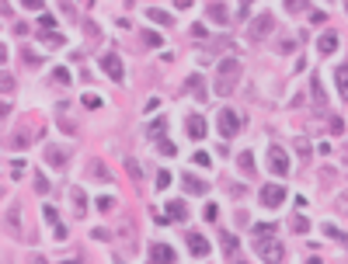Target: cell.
Segmentation results:
<instances>
[{"instance_id": "obj_14", "label": "cell", "mask_w": 348, "mask_h": 264, "mask_svg": "<svg viewBox=\"0 0 348 264\" xmlns=\"http://www.w3.org/2000/svg\"><path fill=\"white\" fill-rule=\"evenodd\" d=\"M46 160H49V167H63V164H67V150L49 146V150H46Z\"/></svg>"}, {"instance_id": "obj_11", "label": "cell", "mask_w": 348, "mask_h": 264, "mask_svg": "<svg viewBox=\"0 0 348 264\" xmlns=\"http://www.w3.org/2000/svg\"><path fill=\"white\" fill-rule=\"evenodd\" d=\"M188 250L195 254V258H206L209 254V240L202 233H188Z\"/></svg>"}, {"instance_id": "obj_22", "label": "cell", "mask_w": 348, "mask_h": 264, "mask_svg": "<svg viewBox=\"0 0 348 264\" xmlns=\"http://www.w3.org/2000/svg\"><path fill=\"white\" fill-rule=\"evenodd\" d=\"M164 129H167V122H164V118H157V122L150 126V136H153V139L160 142V139H164Z\"/></svg>"}, {"instance_id": "obj_7", "label": "cell", "mask_w": 348, "mask_h": 264, "mask_svg": "<svg viewBox=\"0 0 348 264\" xmlns=\"http://www.w3.org/2000/svg\"><path fill=\"white\" fill-rule=\"evenodd\" d=\"M206 18L212 21V24H230V10H226V4H209L206 7Z\"/></svg>"}, {"instance_id": "obj_41", "label": "cell", "mask_w": 348, "mask_h": 264, "mask_svg": "<svg viewBox=\"0 0 348 264\" xmlns=\"http://www.w3.org/2000/svg\"><path fill=\"white\" fill-rule=\"evenodd\" d=\"M331 132H345V122L341 118H331Z\"/></svg>"}, {"instance_id": "obj_15", "label": "cell", "mask_w": 348, "mask_h": 264, "mask_svg": "<svg viewBox=\"0 0 348 264\" xmlns=\"http://www.w3.org/2000/svg\"><path fill=\"white\" fill-rule=\"evenodd\" d=\"M181 184H185V192H188V195H206V181H199V178H192V174H185V181H181Z\"/></svg>"}, {"instance_id": "obj_20", "label": "cell", "mask_w": 348, "mask_h": 264, "mask_svg": "<svg viewBox=\"0 0 348 264\" xmlns=\"http://www.w3.org/2000/svg\"><path fill=\"white\" fill-rule=\"evenodd\" d=\"M70 198H73L77 216H84V212H87V198H84V192H80V188H70Z\"/></svg>"}, {"instance_id": "obj_18", "label": "cell", "mask_w": 348, "mask_h": 264, "mask_svg": "<svg viewBox=\"0 0 348 264\" xmlns=\"http://www.w3.org/2000/svg\"><path fill=\"white\" fill-rule=\"evenodd\" d=\"M188 136H192V139H202V136H206V122H202L199 115L188 118Z\"/></svg>"}, {"instance_id": "obj_43", "label": "cell", "mask_w": 348, "mask_h": 264, "mask_svg": "<svg viewBox=\"0 0 348 264\" xmlns=\"http://www.w3.org/2000/svg\"><path fill=\"white\" fill-rule=\"evenodd\" d=\"M63 264H80V261H77V258H67V261H63Z\"/></svg>"}, {"instance_id": "obj_25", "label": "cell", "mask_w": 348, "mask_h": 264, "mask_svg": "<svg viewBox=\"0 0 348 264\" xmlns=\"http://www.w3.org/2000/svg\"><path fill=\"white\" fill-rule=\"evenodd\" d=\"M32 139H35V132H21V136H14V139H11V146H18V150H21V146H28Z\"/></svg>"}, {"instance_id": "obj_4", "label": "cell", "mask_w": 348, "mask_h": 264, "mask_svg": "<svg viewBox=\"0 0 348 264\" xmlns=\"http://www.w3.org/2000/svg\"><path fill=\"white\" fill-rule=\"evenodd\" d=\"M237 132H240V115H237L233 108H223V112H219V136L230 139V136H237Z\"/></svg>"}, {"instance_id": "obj_29", "label": "cell", "mask_w": 348, "mask_h": 264, "mask_svg": "<svg viewBox=\"0 0 348 264\" xmlns=\"http://www.w3.org/2000/svg\"><path fill=\"white\" fill-rule=\"evenodd\" d=\"M292 230H296V233H306V230H310L306 216H292Z\"/></svg>"}, {"instance_id": "obj_6", "label": "cell", "mask_w": 348, "mask_h": 264, "mask_svg": "<svg viewBox=\"0 0 348 264\" xmlns=\"http://www.w3.org/2000/svg\"><path fill=\"white\" fill-rule=\"evenodd\" d=\"M268 156H272V170H275L278 178H282V174H289V156H285V150H282V146H272V150H268Z\"/></svg>"}, {"instance_id": "obj_35", "label": "cell", "mask_w": 348, "mask_h": 264, "mask_svg": "<svg viewBox=\"0 0 348 264\" xmlns=\"http://www.w3.org/2000/svg\"><path fill=\"white\" fill-rule=\"evenodd\" d=\"M49 188H53V184H49V181H46V178H42V174H39V178H35V192H39V195H46V192H49Z\"/></svg>"}, {"instance_id": "obj_37", "label": "cell", "mask_w": 348, "mask_h": 264, "mask_svg": "<svg viewBox=\"0 0 348 264\" xmlns=\"http://www.w3.org/2000/svg\"><path fill=\"white\" fill-rule=\"evenodd\" d=\"M195 164H202V167H209V153H206V150H199V153H195Z\"/></svg>"}, {"instance_id": "obj_34", "label": "cell", "mask_w": 348, "mask_h": 264, "mask_svg": "<svg viewBox=\"0 0 348 264\" xmlns=\"http://www.w3.org/2000/svg\"><path fill=\"white\" fill-rule=\"evenodd\" d=\"M296 150H299L303 160H310V142H306V139H296Z\"/></svg>"}, {"instance_id": "obj_44", "label": "cell", "mask_w": 348, "mask_h": 264, "mask_svg": "<svg viewBox=\"0 0 348 264\" xmlns=\"http://www.w3.org/2000/svg\"><path fill=\"white\" fill-rule=\"evenodd\" d=\"M306 264H320V261H317V258H310V261H306Z\"/></svg>"}, {"instance_id": "obj_23", "label": "cell", "mask_w": 348, "mask_h": 264, "mask_svg": "<svg viewBox=\"0 0 348 264\" xmlns=\"http://www.w3.org/2000/svg\"><path fill=\"white\" fill-rule=\"evenodd\" d=\"M150 18H153L157 24H171V14H167V10H157V7H150Z\"/></svg>"}, {"instance_id": "obj_38", "label": "cell", "mask_w": 348, "mask_h": 264, "mask_svg": "<svg viewBox=\"0 0 348 264\" xmlns=\"http://www.w3.org/2000/svg\"><path fill=\"white\" fill-rule=\"evenodd\" d=\"M247 10H251V7H247V4H240V7H237V21H247Z\"/></svg>"}, {"instance_id": "obj_8", "label": "cell", "mask_w": 348, "mask_h": 264, "mask_svg": "<svg viewBox=\"0 0 348 264\" xmlns=\"http://www.w3.org/2000/svg\"><path fill=\"white\" fill-rule=\"evenodd\" d=\"M150 261H160V264H174L178 261V254L167 247V244H153L150 247Z\"/></svg>"}, {"instance_id": "obj_24", "label": "cell", "mask_w": 348, "mask_h": 264, "mask_svg": "<svg viewBox=\"0 0 348 264\" xmlns=\"http://www.w3.org/2000/svg\"><path fill=\"white\" fill-rule=\"evenodd\" d=\"M42 42H46L49 49H60V46H63V35H60V32H49V35H46Z\"/></svg>"}, {"instance_id": "obj_5", "label": "cell", "mask_w": 348, "mask_h": 264, "mask_svg": "<svg viewBox=\"0 0 348 264\" xmlns=\"http://www.w3.org/2000/svg\"><path fill=\"white\" fill-rule=\"evenodd\" d=\"M261 202H265L268 208H278V205L285 202V188H282V184H265V188H261Z\"/></svg>"}, {"instance_id": "obj_10", "label": "cell", "mask_w": 348, "mask_h": 264, "mask_svg": "<svg viewBox=\"0 0 348 264\" xmlns=\"http://www.w3.org/2000/svg\"><path fill=\"white\" fill-rule=\"evenodd\" d=\"M101 66H105V73H108L112 80H122V60H119L115 52H108V56H101Z\"/></svg>"}, {"instance_id": "obj_3", "label": "cell", "mask_w": 348, "mask_h": 264, "mask_svg": "<svg viewBox=\"0 0 348 264\" xmlns=\"http://www.w3.org/2000/svg\"><path fill=\"white\" fill-rule=\"evenodd\" d=\"M272 28H275V18L265 10V14H258L254 21H251V28H247V35H251V42H261L265 35H272Z\"/></svg>"}, {"instance_id": "obj_33", "label": "cell", "mask_w": 348, "mask_h": 264, "mask_svg": "<svg viewBox=\"0 0 348 264\" xmlns=\"http://www.w3.org/2000/svg\"><path fill=\"white\" fill-rule=\"evenodd\" d=\"M80 101H84V108H98V104H101V98H98V94H84Z\"/></svg>"}, {"instance_id": "obj_40", "label": "cell", "mask_w": 348, "mask_h": 264, "mask_svg": "<svg viewBox=\"0 0 348 264\" xmlns=\"http://www.w3.org/2000/svg\"><path fill=\"white\" fill-rule=\"evenodd\" d=\"M98 208H115V198H98Z\"/></svg>"}, {"instance_id": "obj_31", "label": "cell", "mask_w": 348, "mask_h": 264, "mask_svg": "<svg viewBox=\"0 0 348 264\" xmlns=\"http://www.w3.org/2000/svg\"><path fill=\"white\" fill-rule=\"evenodd\" d=\"M202 216H206V222H216V216H219V208H216V205L209 202L206 208H202Z\"/></svg>"}, {"instance_id": "obj_21", "label": "cell", "mask_w": 348, "mask_h": 264, "mask_svg": "<svg viewBox=\"0 0 348 264\" xmlns=\"http://www.w3.org/2000/svg\"><path fill=\"white\" fill-rule=\"evenodd\" d=\"M126 170H129V178H133V181H143V167H139L133 156H126Z\"/></svg>"}, {"instance_id": "obj_39", "label": "cell", "mask_w": 348, "mask_h": 264, "mask_svg": "<svg viewBox=\"0 0 348 264\" xmlns=\"http://www.w3.org/2000/svg\"><path fill=\"white\" fill-rule=\"evenodd\" d=\"M278 52H292V38H282L278 42Z\"/></svg>"}, {"instance_id": "obj_12", "label": "cell", "mask_w": 348, "mask_h": 264, "mask_svg": "<svg viewBox=\"0 0 348 264\" xmlns=\"http://www.w3.org/2000/svg\"><path fill=\"white\" fill-rule=\"evenodd\" d=\"M317 49H320V56H331V52L338 49V35H334V32L320 35V38H317Z\"/></svg>"}, {"instance_id": "obj_19", "label": "cell", "mask_w": 348, "mask_h": 264, "mask_svg": "<svg viewBox=\"0 0 348 264\" xmlns=\"http://www.w3.org/2000/svg\"><path fill=\"white\" fill-rule=\"evenodd\" d=\"M310 94H313V101H317V108H324V87H320V76H310Z\"/></svg>"}, {"instance_id": "obj_32", "label": "cell", "mask_w": 348, "mask_h": 264, "mask_svg": "<svg viewBox=\"0 0 348 264\" xmlns=\"http://www.w3.org/2000/svg\"><path fill=\"white\" fill-rule=\"evenodd\" d=\"M39 28H49V32H53V28H56V18H53V14H42V18H39Z\"/></svg>"}, {"instance_id": "obj_27", "label": "cell", "mask_w": 348, "mask_h": 264, "mask_svg": "<svg viewBox=\"0 0 348 264\" xmlns=\"http://www.w3.org/2000/svg\"><path fill=\"white\" fill-rule=\"evenodd\" d=\"M53 80H56V84H70V70L67 66H56V70H53Z\"/></svg>"}, {"instance_id": "obj_16", "label": "cell", "mask_w": 348, "mask_h": 264, "mask_svg": "<svg viewBox=\"0 0 348 264\" xmlns=\"http://www.w3.org/2000/svg\"><path fill=\"white\" fill-rule=\"evenodd\" d=\"M237 164H240V170H244L247 178H254V153H247V150L237 153Z\"/></svg>"}, {"instance_id": "obj_13", "label": "cell", "mask_w": 348, "mask_h": 264, "mask_svg": "<svg viewBox=\"0 0 348 264\" xmlns=\"http://www.w3.org/2000/svg\"><path fill=\"white\" fill-rule=\"evenodd\" d=\"M167 219H171V222H185V219H188L185 202H171V205H167Z\"/></svg>"}, {"instance_id": "obj_26", "label": "cell", "mask_w": 348, "mask_h": 264, "mask_svg": "<svg viewBox=\"0 0 348 264\" xmlns=\"http://www.w3.org/2000/svg\"><path fill=\"white\" fill-rule=\"evenodd\" d=\"M219 240H223V250H226V254L233 258V250H237V236H230V233H223Z\"/></svg>"}, {"instance_id": "obj_45", "label": "cell", "mask_w": 348, "mask_h": 264, "mask_svg": "<svg viewBox=\"0 0 348 264\" xmlns=\"http://www.w3.org/2000/svg\"><path fill=\"white\" fill-rule=\"evenodd\" d=\"M345 160H348V150H345Z\"/></svg>"}, {"instance_id": "obj_36", "label": "cell", "mask_w": 348, "mask_h": 264, "mask_svg": "<svg viewBox=\"0 0 348 264\" xmlns=\"http://www.w3.org/2000/svg\"><path fill=\"white\" fill-rule=\"evenodd\" d=\"M157 188H171V174H167V170L157 174Z\"/></svg>"}, {"instance_id": "obj_30", "label": "cell", "mask_w": 348, "mask_h": 264, "mask_svg": "<svg viewBox=\"0 0 348 264\" xmlns=\"http://www.w3.org/2000/svg\"><path fill=\"white\" fill-rule=\"evenodd\" d=\"M157 150H160L164 156H174V153H178V150H174V142H167V139H160V142H157Z\"/></svg>"}, {"instance_id": "obj_28", "label": "cell", "mask_w": 348, "mask_h": 264, "mask_svg": "<svg viewBox=\"0 0 348 264\" xmlns=\"http://www.w3.org/2000/svg\"><path fill=\"white\" fill-rule=\"evenodd\" d=\"M143 42H146L150 49H157V46H164V38H160V35H153V32H143Z\"/></svg>"}, {"instance_id": "obj_17", "label": "cell", "mask_w": 348, "mask_h": 264, "mask_svg": "<svg viewBox=\"0 0 348 264\" xmlns=\"http://www.w3.org/2000/svg\"><path fill=\"white\" fill-rule=\"evenodd\" d=\"M334 80H338V94L348 101V66H338V70H334Z\"/></svg>"}, {"instance_id": "obj_42", "label": "cell", "mask_w": 348, "mask_h": 264, "mask_svg": "<svg viewBox=\"0 0 348 264\" xmlns=\"http://www.w3.org/2000/svg\"><path fill=\"white\" fill-rule=\"evenodd\" d=\"M338 212H348V198H338Z\"/></svg>"}, {"instance_id": "obj_2", "label": "cell", "mask_w": 348, "mask_h": 264, "mask_svg": "<svg viewBox=\"0 0 348 264\" xmlns=\"http://www.w3.org/2000/svg\"><path fill=\"white\" fill-rule=\"evenodd\" d=\"M254 250H258V258H261L265 264H282V261H285V247H282V240H275V233L258 236Z\"/></svg>"}, {"instance_id": "obj_9", "label": "cell", "mask_w": 348, "mask_h": 264, "mask_svg": "<svg viewBox=\"0 0 348 264\" xmlns=\"http://www.w3.org/2000/svg\"><path fill=\"white\" fill-rule=\"evenodd\" d=\"M185 90H192L199 101H209V94H206V80H202V73H192L188 80H185Z\"/></svg>"}, {"instance_id": "obj_1", "label": "cell", "mask_w": 348, "mask_h": 264, "mask_svg": "<svg viewBox=\"0 0 348 264\" xmlns=\"http://www.w3.org/2000/svg\"><path fill=\"white\" fill-rule=\"evenodd\" d=\"M237 80H240V63L237 60H223V63L216 66V94L219 98H230L233 87H237Z\"/></svg>"}]
</instances>
